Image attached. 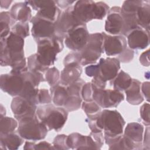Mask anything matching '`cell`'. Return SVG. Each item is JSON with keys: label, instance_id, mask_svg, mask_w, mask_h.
Segmentation results:
<instances>
[{"label": "cell", "instance_id": "6da1fadb", "mask_svg": "<svg viewBox=\"0 0 150 150\" xmlns=\"http://www.w3.org/2000/svg\"><path fill=\"white\" fill-rule=\"evenodd\" d=\"M95 118L97 127L104 129L105 139H115L122 135L125 121L118 111L105 110Z\"/></svg>", "mask_w": 150, "mask_h": 150}, {"label": "cell", "instance_id": "7a4b0ae2", "mask_svg": "<svg viewBox=\"0 0 150 150\" xmlns=\"http://www.w3.org/2000/svg\"><path fill=\"white\" fill-rule=\"evenodd\" d=\"M37 115L47 129L58 131L64 125L67 114L63 108L48 104L39 107Z\"/></svg>", "mask_w": 150, "mask_h": 150}, {"label": "cell", "instance_id": "3957f363", "mask_svg": "<svg viewBox=\"0 0 150 150\" xmlns=\"http://www.w3.org/2000/svg\"><path fill=\"white\" fill-rule=\"evenodd\" d=\"M38 45L36 59L46 67L54 63L57 54L63 49L61 39L56 36L40 40L38 42Z\"/></svg>", "mask_w": 150, "mask_h": 150}, {"label": "cell", "instance_id": "277c9868", "mask_svg": "<svg viewBox=\"0 0 150 150\" xmlns=\"http://www.w3.org/2000/svg\"><path fill=\"white\" fill-rule=\"evenodd\" d=\"M18 131L20 136L28 140H40L45 137L47 127L35 115L24 117L19 121Z\"/></svg>", "mask_w": 150, "mask_h": 150}, {"label": "cell", "instance_id": "5b68a950", "mask_svg": "<svg viewBox=\"0 0 150 150\" xmlns=\"http://www.w3.org/2000/svg\"><path fill=\"white\" fill-rule=\"evenodd\" d=\"M103 33H94L89 35L86 45L80 52V63L86 65L96 62L104 51Z\"/></svg>", "mask_w": 150, "mask_h": 150}, {"label": "cell", "instance_id": "8992f818", "mask_svg": "<svg viewBox=\"0 0 150 150\" xmlns=\"http://www.w3.org/2000/svg\"><path fill=\"white\" fill-rule=\"evenodd\" d=\"M124 96L121 91L117 90H94L93 99L100 107L110 108L116 107L124 100Z\"/></svg>", "mask_w": 150, "mask_h": 150}, {"label": "cell", "instance_id": "52a82bcc", "mask_svg": "<svg viewBox=\"0 0 150 150\" xmlns=\"http://www.w3.org/2000/svg\"><path fill=\"white\" fill-rule=\"evenodd\" d=\"M89 35L86 26L84 25H79L66 35V45L72 50L81 51L86 45Z\"/></svg>", "mask_w": 150, "mask_h": 150}, {"label": "cell", "instance_id": "ba28073f", "mask_svg": "<svg viewBox=\"0 0 150 150\" xmlns=\"http://www.w3.org/2000/svg\"><path fill=\"white\" fill-rule=\"evenodd\" d=\"M31 22L33 24L32 34L38 42L54 36L56 32L55 23L36 16L32 19Z\"/></svg>", "mask_w": 150, "mask_h": 150}, {"label": "cell", "instance_id": "9c48e42d", "mask_svg": "<svg viewBox=\"0 0 150 150\" xmlns=\"http://www.w3.org/2000/svg\"><path fill=\"white\" fill-rule=\"evenodd\" d=\"M24 84L22 74L16 73L2 74L1 76V88L2 91L12 96H19Z\"/></svg>", "mask_w": 150, "mask_h": 150}, {"label": "cell", "instance_id": "30bf717a", "mask_svg": "<svg viewBox=\"0 0 150 150\" xmlns=\"http://www.w3.org/2000/svg\"><path fill=\"white\" fill-rule=\"evenodd\" d=\"M95 2L93 1L81 0L75 2L73 15L76 21L81 25L94 19Z\"/></svg>", "mask_w": 150, "mask_h": 150}, {"label": "cell", "instance_id": "8fae6325", "mask_svg": "<svg viewBox=\"0 0 150 150\" xmlns=\"http://www.w3.org/2000/svg\"><path fill=\"white\" fill-rule=\"evenodd\" d=\"M98 73L97 77L104 82L114 79L120 68V62L115 58L101 59L98 63Z\"/></svg>", "mask_w": 150, "mask_h": 150}, {"label": "cell", "instance_id": "7c38bea8", "mask_svg": "<svg viewBox=\"0 0 150 150\" xmlns=\"http://www.w3.org/2000/svg\"><path fill=\"white\" fill-rule=\"evenodd\" d=\"M11 109L18 120L24 117L35 115L36 104L29 100L21 96H18L12 100Z\"/></svg>", "mask_w": 150, "mask_h": 150}, {"label": "cell", "instance_id": "4fadbf2b", "mask_svg": "<svg viewBox=\"0 0 150 150\" xmlns=\"http://www.w3.org/2000/svg\"><path fill=\"white\" fill-rule=\"evenodd\" d=\"M103 48L107 56H115L125 51L127 47V40L122 36H111L103 33Z\"/></svg>", "mask_w": 150, "mask_h": 150}, {"label": "cell", "instance_id": "5bb4252c", "mask_svg": "<svg viewBox=\"0 0 150 150\" xmlns=\"http://www.w3.org/2000/svg\"><path fill=\"white\" fill-rule=\"evenodd\" d=\"M36 16L56 23L59 18L60 11L54 1H38Z\"/></svg>", "mask_w": 150, "mask_h": 150}, {"label": "cell", "instance_id": "9a60e30c", "mask_svg": "<svg viewBox=\"0 0 150 150\" xmlns=\"http://www.w3.org/2000/svg\"><path fill=\"white\" fill-rule=\"evenodd\" d=\"M73 7H69L61 15V16L55 23L56 32L60 35H67L70 30L76 27L81 25L74 18L73 15Z\"/></svg>", "mask_w": 150, "mask_h": 150}, {"label": "cell", "instance_id": "2e32d148", "mask_svg": "<svg viewBox=\"0 0 150 150\" xmlns=\"http://www.w3.org/2000/svg\"><path fill=\"white\" fill-rule=\"evenodd\" d=\"M123 24L121 8L116 6L112 8L110 10L105 21V31L112 35L119 34L122 31Z\"/></svg>", "mask_w": 150, "mask_h": 150}, {"label": "cell", "instance_id": "e0dca14e", "mask_svg": "<svg viewBox=\"0 0 150 150\" xmlns=\"http://www.w3.org/2000/svg\"><path fill=\"white\" fill-rule=\"evenodd\" d=\"M128 44L132 49H142L149 45V35L145 30L138 28L128 35Z\"/></svg>", "mask_w": 150, "mask_h": 150}, {"label": "cell", "instance_id": "ac0fdd59", "mask_svg": "<svg viewBox=\"0 0 150 150\" xmlns=\"http://www.w3.org/2000/svg\"><path fill=\"white\" fill-rule=\"evenodd\" d=\"M80 63H72L65 65L64 69L61 73L60 83L67 86L79 80L82 71Z\"/></svg>", "mask_w": 150, "mask_h": 150}, {"label": "cell", "instance_id": "d6986e66", "mask_svg": "<svg viewBox=\"0 0 150 150\" xmlns=\"http://www.w3.org/2000/svg\"><path fill=\"white\" fill-rule=\"evenodd\" d=\"M10 13L14 20L22 23H26L31 18V10L25 2L15 4Z\"/></svg>", "mask_w": 150, "mask_h": 150}, {"label": "cell", "instance_id": "ffe728a7", "mask_svg": "<svg viewBox=\"0 0 150 150\" xmlns=\"http://www.w3.org/2000/svg\"><path fill=\"white\" fill-rule=\"evenodd\" d=\"M140 83L137 80H132L131 86L125 90L127 100L131 104H140L143 101V97L140 91Z\"/></svg>", "mask_w": 150, "mask_h": 150}, {"label": "cell", "instance_id": "44dd1931", "mask_svg": "<svg viewBox=\"0 0 150 150\" xmlns=\"http://www.w3.org/2000/svg\"><path fill=\"white\" fill-rule=\"evenodd\" d=\"M143 130L144 128L141 124L137 122L129 123L125 128L124 136L134 144L139 143L142 139Z\"/></svg>", "mask_w": 150, "mask_h": 150}, {"label": "cell", "instance_id": "7402d4cb", "mask_svg": "<svg viewBox=\"0 0 150 150\" xmlns=\"http://www.w3.org/2000/svg\"><path fill=\"white\" fill-rule=\"evenodd\" d=\"M22 143V139L20 135L11 132L6 134H1V148L15 149Z\"/></svg>", "mask_w": 150, "mask_h": 150}, {"label": "cell", "instance_id": "603a6c76", "mask_svg": "<svg viewBox=\"0 0 150 150\" xmlns=\"http://www.w3.org/2000/svg\"><path fill=\"white\" fill-rule=\"evenodd\" d=\"M53 88L52 94L54 104L57 106H64L70 98L67 88L62 84L54 86Z\"/></svg>", "mask_w": 150, "mask_h": 150}, {"label": "cell", "instance_id": "cb8c5ba5", "mask_svg": "<svg viewBox=\"0 0 150 150\" xmlns=\"http://www.w3.org/2000/svg\"><path fill=\"white\" fill-rule=\"evenodd\" d=\"M137 16L138 25H140L142 28H145L148 31V32H149L150 22V6L148 1L147 3L143 2L142 5L137 11Z\"/></svg>", "mask_w": 150, "mask_h": 150}, {"label": "cell", "instance_id": "d4e9b609", "mask_svg": "<svg viewBox=\"0 0 150 150\" xmlns=\"http://www.w3.org/2000/svg\"><path fill=\"white\" fill-rule=\"evenodd\" d=\"M132 79L124 71H121L114 81V89L120 91L126 90L131 86Z\"/></svg>", "mask_w": 150, "mask_h": 150}, {"label": "cell", "instance_id": "484cf974", "mask_svg": "<svg viewBox=\"0 0 150 150\" xmlns=\"http://www.w3.org/2000/svg\"><path fill=\"white\" fill-rule=\"evenodd\" d=\"M17 122L13 118L5 116L1 117V134H6L13 132V131L17 127Z\"/></svg>", "mask_w": 150, "mask_h": 150}, {"label": "cell", "instance_id": "4316f807", "mask_svg": "<svg viewBox=\"0 0 150 150\" xmlns=\"http://www.w3.org/2000/svg\"><path fill=\"white\" fill-rule=\"evenodd\" d=\"M143 2L142 1H125L121 8V12L124 13H137Z\"/></svg>", "mask_w": 150, "mask_h": 150}, {"label": "cell", "instance_id": "83f0119b", "mask_svg": "<svg viewBox=\"0 0 150 150\" xmlns=\"http://www.w3.org/2000/svg\"><path fill=\"white\" fill-rule=\"evenodd\" d=\"M109 8L108 5L103 2L95 3L94 19H102L108 12Z\"/></svg>", "mask_w": 150, "mask_h": 150}, {"label": "cell", "instance_id": "f1b7e54d", "mask_svg": "<svg viewBox=\"0 0 150 150\" xmlns=\"http://www.w3.org/2000/svg\"><path fill=\"white\" fill-rule=\"evenodd\" d=\"M82 107L83 110L89 115V117L97 114L100 112V105L96 102H94L93 100L84 102L82 105Z\"/></svg>", "mask_w": 150, "mask_h": 150}, {"label": "cell", "instance_id": "f546056e", "mask_svg": "<svg viewBox=\"0 0 150 150\" xmlns=\"http://www.w3.org/2000/svg\"><path fill=\"white\" fill-rule=\"evenodd\" d=\"M11 32L24 38L29 36V25L26 23H18L12 27Z\"/></svg>", "mask_w": 150, "mask_h": 150}, {"label": "cell", "instance_id": "4dcf8cb0", "mask_svg": "<svg viewBox=\"0 0 150 150\" xmlns=\"http://www.w3.org/2000/svg\"><path fill=\"white\" fill-rule=\"evenodd\" d=\"M28 67L30 71H38L47 70V67L42 65L37 60L36 54L28 58Z\"/></svg>", "mask_w": 150, "mask_h": 150}, {"label": "cell", "instance_id": "1f68e13d", "mask_svg": "<svg viewBox=\"0 0 150 150\" xmlns=\"http://www.w3.org/2000/svg\"><path fill=\"white\" fill-rule=\"evenodd\" d=\"M59 78V71L55 67L49 69L46 74V79L49 84L51 86L56 84Z\"/></svg>", "mask_w": 150, "mask_h": 150}, {"label": "cell", "instance_id": "d6a6232c", "mask_svg": "<svg viewBox=\"0 0 150 150\" xmlns=\"http://www.w3.org/2000/svg\"><path fill=\"white\" fill-rule=\"evenodd\" d=\"M93 89L91 83H87L84 84L82 87L81 95L82 97L86 101H93Z\"/></svg>", "mask_w": 150, "mask_h": 150}, {"label": "cell", "instance_id": "836d02e7", "mask_svg": "<svg viewBox=\"0 0 150 150\" xmlns=\"http://www.w3.org/2000/svg\"><path fill=\"white\" fill-rule=\"evenodd\" d=\"M51 102V97L49 94L48 90L46 89H41L38 91L37 96V103L45 104Z\"/></svg>", "mask_w": 150, "mask_h": 150}, {"label": "cell", "instance_id": "e575fe53", "mask_svg": "<svg viewBox=\"0 0 150 150\" xmlns=\"http://www.w3.org/2000/svg\"><path fill=\"white\" fill-rule=\"evenodd\" d=\"M149 104H144L140 109V114L141 118L149 124Z\"/></svg>", "mask_w": 150, "mask_h": 150}, {"label": "cell", "instance_id": "d590c367", "mask_svg": "<svg viewBox=\"0 0 150 150\" xmlns=\"http://www.w3.org/2000/svg\"><path fill=\"white\" fill-rule=\"evenodd\" d=\"M98 73V65H91L86 68V73L89 77H95Z\"/></svg>", "mask_w": 150, "mask_h": 150}, {"label": "cell", "instance_id": "8d00e7d4", "mask_svg": "<svg viewBox=\"0 0 150 150\" xmlns=\"http://www.w3.org/2000/svg\"><path fill=\"white\" fill-rule=\"evenodd\" d=\"M149 51L147 50L146 52L143 53L141 56L139 58L140 62L142 65L144 66H148L149 64Z\"/></svg>", "mask_w": 150, "mask_h": 150}, {"label": "cell", "instance_id": "74e56055", "mask_svg": "<svg viewBox=\"0 0 150 150\" xmlns=\"http://www.w3.org/2000/svg\"><path fill=\"white\" fill-rule=\"evenodd\" d=\"M51 145L46 142H41L37 145H35L34 149H52Z\"/></svg>", "mask_w": 150, "mask_h": 150}, {"label": "cell", "instance_id": "f35d334b", "mask_svg": "<svg viewBox=\"0 0 150 150\" xmlns=\"http://www.w3.org/2000/svg\"><path fill=\"white\" fill-rule=\"evenodd\" d=\"M149 83L146 82L144 83L142 86V91L145 96H146V98L148 100L149 93Z\"/></svg>", "mask_w": 150, "mask_h": 150}]
</instances>
